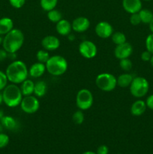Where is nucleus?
Instances as JSON below:
<instances>
[{"mask_svg": "<svg viewBox=\"0 0 153 154\" xmlns=\"http://www.w3.org/2000/svg\"><path fill=\"white\" fill-rule=\"evenodd\" d=\"M122 8L127 13H138L142 8V4L141 0H122Z\"/></svg>", "mask_w": 153, "mask_h": 154, "instance_id": "4468645a", "label": "nucleus"}, {"mask_svg": "<svg viewBox=\"0 0 153 154\" xmlns=\"http://www.w3.org/2000/svg\"><path fill=\"white\" fill-rule=\"evenodd\" d=\"M50 57L49 53L46 50H39L36 54V58H37L38 62L41 63H46L49 58Z\"/></svg>", "mask_w": 153, "mask_h": 154, "instance_id": "bb28decb", "label": "nucleus"}, {"mask_svg": "<svg viewBox=\"0 0 153 154\" xmlns=\"http://www.w3.org/2000/svg\"><path fill=\"white\" fill-rule=\"evenodd\" d=\"M146 107L148 109L153 111V94L149 95V96L146 98Z\"/></svg>", "mask_w": 153, "mask_h": 154, "instance_id": "c9c22d12", "label": "nucleus"}, {"mask_svg": "<svg viewBox=\"0 0 153 154\" xmlns=\"http://www.w3.org/2000/svg\"><path fill=\"white\" fill-rule=\"evenodd\" d=\"M47 91V85L44 81H39L34 84V95L38 98H41L46 95Z\"/></svg>", "mask_w": 153, "mask_h": 154, "instance_id": "4be33fe9", "label": "nucleus"}, {"mask_svg": "<svg viewBox=\"0 0 153 154\" xmlns=\"http://www.w3.org/2000/svg\"><path fill=\"white\" fill-rule=\"evenodd\" d=\"M56 30L58 35L62 36H68L71 33L72 26L71 23L69 22L68 20L62 19L61 20L56 23Z\"/></svg>", "mask_w": 153, "mask_h": 154, "instance_id": "2eb2a0df", "label": "nucleus"}, {"mask_svg": "<svg viewBox=\"0 0 153 154\" xmlns=\"http://www.w3.org/2000/svg\"><path fill=\"white\" fill-rule=\"evenodd\" d=\"M24 35L19 29H14L4 35L2 41L3 49L8 54H16L22 47Z\"/></svg>", "mask_w": 153, "mask_h": 154, "instance_id": "f03ea898", "label": "nucleus"}, {"mask_svg": "<svg viewBox=\"0 0 153 154\" xmlns=\"http://www.w3.org/2000/svg\"><path fill=\"white\" fill-rule=\"evenodd\" d=\"M78 51L80 55L86 59H92L96 57L98 48L95 44L92 41L84 40L79 45Z\"/></svg>", "mask_w": 153, "mask_h": 154, "instance_id": "1a4fd4ad", "label": "nucleus"}, {"mask_svg": "<svg viewBox=\"0 0 153 154\" xmlns=\"http://www.w3.org/2000/svg\"><path fill=\"white\" fill-rule=\"evenodd\" d=\"M149 63H150V65H151V66H152V67L153 68V54H152V56L151 59H150V60H149Z\"/></svg>", "mask_w": 153, "mask_h": 154, "instance_id": "79ce46f5", "label": "nucleus"}, {"mask_svg": "<svg viewBox=\"0 0 153 154\" xmlns=\"http://www.w3.org/2000/svg\"><path fill=\"white\" fill-rule=\"evenodd\" d=\"M46 71L44 63H34L28 69V75L32 78H38L41 77Z\"/></svg>", "mask_w": 153, "mask_h": 154, "instance_id": "dca6fc26", "label": "nucleus"}, {"mask_svg": "<svg viewBox=\"0 0 153 154\" xmlns=\"http://www.w3.org/2000/svg\"><path fill=\"white\" fill-rule=\"evenodd\" d=\"M129 89L130 94L134 97L140 99L148 93L149 90V83L143 77H135L134 78Z\"/></svg>", "mask_w": 153, "mask_h": 154, "instance_id": "39448f33", "label": "nucleus"}, {"mask_svg": "<svg viewBox=\"0 0 153 154\" xmlns=\"http://www.w3.org/2000/svg\"><path fill=\"white\" fill-rule=\"evenodd\" d=\"M72 30L78 33L87 31L90 27V20L86 17H78L71 23Z\"/></svg>", "mask_w": 153, "mask_h": 154, "instance_id": "f8f14e48", "label": "nucleus"}, {"mask_svg": "<svg viewBox=\"0 0 153 154\" xmlns=\"http://www.w3.org/2000/svg\"><path fill=\"white\" fill-rule=\"evenodd\" d=\"M3 117H4V114H3V111H2L1 109H0V121H1V120L2 119Z\"/></svg>", "mask_w": 153, "mask_h": 154, "instance_id": "c03bdc74", "label": "nucleus"}, {"mask_svg": "<svg viewBox=\"0 0 153 154\" xmlns=\"http://www.w3.org/2000/svg\"><path fill=\"white\" fill-rule=\"evenodd\" d=\"M2 41H3V38H2V36L0 35V45H2Z\"/></svg>", "mask_w": 153, "mask_h": 154, "instance_id": "49530a36", "label": "nucleus"}, {"mask_svg": "<svg viewBox=\"0 0 153 154\" xmlns=\"http://www.w3.org/2000/svg\"><path fill=\"white\" fill-rule=\"evenodd\" d=\"M141 23L144 24H148L153 19V13L152 11L146 8H142L139 12Z\"/></svg>", "mask_w": 153, "mask_h": 154, "instance_id": "5701e85b", "label": "nucleus"}, {"mask_svg": "<svg viewBox=\"0 0 153 154\" xmlns=\"http://www.w3.org/2000/svg\"><path fill=\"white\" fill-rule=\"evenodd\" d=\"M143 1H146V2H149V1H152V0H143Z\"/></svg>", "mask_w": 153, "mask_h": 154, "instance_id": "de8ad7c7", "label": "nucleus"}, {"mask_svg": "<svg viewBox=\"0 0 153 154\" xmlns=\"http://www.w3.org/2000/svg\"><path fill=\"white\" fill-rule=\"evenodd\" d=\"M95 84L104 92H111L117 86V78L110 73H100L96 77Z\"/></svg>", "mask_w": 153, "mask_h": 154, "instance_id": "423d86ee", "label": "nucleus"}, {"mask_svg": "<svg viewBox=\"0 0 153 154\" xmlns=\"http://www.w3.org/2000/svg\"><path fill=\"white\" fill-rule=\"evenodd\" d=\"M9 141H10V138L8 135L3 132L0 133V149L4 148L6 146H8Z\"/></svg>", "mask_w": 153, "mask_h": 154, "instance_id": "2f4dec72", "label": "nucleus"}, {"mask_svg": "<svg viewBox=\"0 0 153 154\" xmlns=\"http://www.w3.org/2000/svg\"><path fill=\"white\" fill-rule=\"evenodd\" d=\"M41 46L47 51H53L60 47V41L55 35H46L42 39Z\"/></svg>", "mask_w": 153, "mask_h": 154, "instance_id": "ddd939ff", "label": "nucleus"}, {"mask_svg": "<svg viewBox=\"0 0 153 154\" xmlns=\"http://www.w3.org/2000/svg\"><path fill=\"white\" fill-rule=\"evenodd\" d=\"M3 129H4V127H3L2 124L1 122H0V133H2V132H3Z\"/></svg>", "mask_w": 153, "mask_h": 154, "instance_id": "a18cd8bd", "label": "nucleus"}, {"mask_svg": "<svg viewBox=\"0 0 153 154\" xmlns=\"http://www.w3.org/2000/svg\"><path fill=\"white\" fill-rule=\"evenodd\" d=\"M68 39L70 42H73L75 39V35L74 34H71V33H70V34H69L68 35Z\"/></svg>", "mask_w": 153, "mask_h": 154, "instance_id": "58836bf2", "label": "nucleus"}, {"mask_svg": "<svg viewBox=\"0 0 153 154\" xmlns=\"http://www.w3.org/2000/svg\"><path fill=\"white\" fill-rule=\"evenodd\" d=\"M152 56V54L150 52H148V51H146V50L145 51H143V52L141 54L140 58L143 62H149Z\"/></svg>", "mask_w": 153, "mask_h": 154, "instance_id": "f704fd0d", "label": "nucleus"}, {"mask_svg": "<svg viewBox=\"0 0 153 154\" xmlns=\"http://www.w3.org/2000/svg\"><path fill=\"white\" fill-rule=\"evenodd\" d=\"M111 39L116 45H122V44L126 42L125 35L122 32H116L112 33V35H111Z\"/></svg>", "mask_w": 153, "mask_h": 154, "instance_id": "a878e982", "label": "nucleus"}, {"mask_svg": "<svg viewBox=\"0 0 153 154\" xmlns=\"http://www.w3.org/2000/svg\"><path fill=\"white\" fill-rule=\"evenodd\" d=\"M3 102V95L2 91H0V105Z\"/></svg>", "mask_w": 153, "mask_h": 154, "instance_id": "a19ab883", "label": "nucleus"}, {"mask_svg": "<svg viewBox=\"0 0 153 154\" xmlns=\"http://www.w3.org/2000/svg\"><path fill=\"white\" fill-rule=\"evenodd\" d=\"M8 80L5 72L0 70V91H2L4 90V87L8 85Z\"/></svg>", "mask_w": 153, "mask_h": 154, "instance_id": "7c9ffc66", "label": "nucleus"}, {"mask_svg": "<svg viewBox=\"0 0 153 154\" xmlns=\"http://www.w3.org/2000/svg\"><path fill=\"white\" fill-rule=\"evenodd\" d=\"M94 103V97L88 89H81L77 92L76 96V105L79 110L86 111L91 108Z\"/></svg>", "mask_w": 153, "mask_h": 154, "instance_id": "0eeeda50", "label": "nucleus"}, {"mask_svg": "<svg viewBox=\"0 0 153 154\" xmlns=\"http://www.w3.org/2000/svg\"><path fill=\"white\" fill-rule=\"evenodd\" d=\"M132 53H133L132 45L127 42L122 45H116L114 50V55L116 58L118 59V60L129 58Z\"/></svg>", "mask_w": 153, "mask_h": 154, "instance_id": "9b49d317", "label": "nucleus"}, {"mask_svg": "<svg viewBox=\"0 0 153 154\" xmlns=\"http://www.w3.org/2000/svg\"><path fill=\"white\" fill-rule=\"evenodd\" d=\"M148 27H149V30L151 33H153V19L152 20L151 22L148 23Z\"/></svg>", "mask_w": 153, "mask_h": 154, "instance_id": "ea45409f", "label": "nucleus"}, {"mask_svg": "<svg viewBox=\"0 0 153 154\" xmlns=\"http://www.w3.org/2000/svg\"><path fill=\"white\" fill-rule=\"evenodd\" d=\"M145 45L146 51L153 54V33H151L147 36L146 38Z\"/></svg>", "mask_w": 153, "mask_h": 154, "instance_id": "c756f323", "label": "nucleus"}, {"mask_svg": "<svg viewBox=\"0 0 153 154\" xmlns=\"http://www.w3.org/2000/svg\"><path fill=\"white\" fill-rule=\"evenodd\" d=\"M130 23L133 26H137L141 23V20L140 17L139 13L131 14L130 17Z\"/></svg>", "mask_w": 153, "mask_h": 154, "instance_id": "473e14b6", "label": "nucleus"}, {"mask_svg": "<svg viewBox=\"0 0 153 154\" xmlns=\"http://www.w3.org/2000/svg\"><path fill=\"white\" fill-rule=\"evenodd\" d=\"M109 153V149H108L107 146L106 145H100L98 147L97 154H108Z\"/></svg>", "mask_w": 153, "mask_h": 154, "instance_id": "e433bc0d", "label": "nucleus"}, {"mask_svg": "<svg viewBox=\"0 0 153 154\" xmlns=\"http://www.w3.org/2000/svg\"><path fill=\"white\" fill-rule=\"evenodd\" d=\"M82 154H97V153H94V152H93V151H86Z\"/></svg>", "mask_w": 153, "mask_h": 154, "instance_id": "37998d69", "label": "nucleus"}, {"mask_svg": "<svg viewBox=\"0 0 153 154\" xmlns=\"http://www.w3.org/2000/svg\"><path fill=\"white\" fill-rule=\"evenodd\" d=\"M46 72L52 76H61L68 70V62L64 57L60 55H54L49 58L46 63Z\"/></svg>", "mask_w": 153, "mask_h": 154, "instance_id": "20e7f679", "label": "nucleus"}, {"mask_svg": "<svg viewBox=\"0 0 153 154\" xmlns=\"http://www.w3.org/2000/svg\"><path fill=\"white\" fill-rule=\"evenodd\" d=\"M58 4V0H40V5L45 11L55 9Z\"/></svg>", "mask_w": 153, "mask_h": 154, "instance_id": "b1692460", "label": "nucleus"}, {"mask_svg": "<svg viewBox=\"0 0 153 154\" xmlns=\"http://www.w3.org/2000/svg\"><path fill=\"white\" fill-rule=\"evenodd\" d=\"M47 18L50 22L56 23L62 19V14L59 11L55 8L47 11Z\"/></svg>", "mask_w": 153, "mask_h": 154, "instance_id": "393cba45", "label": "nucleus"}, {"mask_svg": "<svg viewBox=\"0 0 153 154\" xmlns=\"http://www.w3.org/2000/svg\"><path fill=\"white\" fill-rule=\"evenodd\" d=\"M9 3L13 8L16 9L21 8L23 7L26 3V0H8Z\"/></svg>", "mask_w": 153, "mask_h": 154, "instance_id": "72a5a7b5", "label": "nucleus"}, {"mask_svg": "<svg viewBox=\"0 0 153 154\" xmlns=\"http://www.w3.org/2000/svg\"><path fill=\"white\" fill-rule=\"evenodd\" d=\"M146 108L147 107L145 101L138 99L135 101L130 106V114L135 117H140L145 113Z\"/></svg>", "mask_w": 153, "mask_h": 154, "instance_id": "f3484780", "label": "nucleus"}, {"mask_svg": "<svg viewBox=\"0 0 153 154\" xmlns=\"http://www.w3.org/2000/svg\"><path fill=\"white\" fill-rule=\"evenodd\" d=\"M0 122L2 124L3 127L6 129H8V130L14 131L16 130L19 127V124H18V122L16 121V119L14 118L13 117H10V116L4 115V117H2Z\"/></svg>", "mask_w": 153, "mask_h": 154, "instance_id": "6ab92c4d", "label": "nucleus"}, {"mask_svg": "<svg viewBox=\"0 0 153 154\" xmlns=\"http://www.w3.org/2000/svg\"><path fill=\"white\" fill-rule=\"evenodd\" d=\"M9 82L14 84H20L28 77V69L24 62L14 60L8 65L5 70Z\"/></svg>", "mask_w": 153, "mask_h": 154, "instance_id": "f257e3e1", "label": "nucleus"}, {"mask_svg": "<svg viewBox=\"0 0 153 154\" xmlns=\"http://www.w3.org/2000/svg\"><path fill=\"white\" fill-rule=\"evenodd\" d=\"M20 106L24 113L32 114L37 112L40 108V102L34 95L23 96Z\"/></svg>", "mask_w": 153, "mask_h": 154, "instance_id": "6e6552de", "label": "nucleus"}, {"mask_svg": "<svg viewBox=\"0 0 153 154\" xmlns=\"http://www.w3.org/2000/svg\"><path fill=\"white\" fill-rule=\"evenodd\" d=\"M134 77L130 73H123L117 78V86L122 88H126L130 87Z\"/></svg>", "mask_w": 153, "mask_h": 154, "instance_id": "412c9836", "label": "nucleus"}, {"mask_svg": "<svg viewBox=\"0 0 153 154\" xmlns=\"http://www.w3.org/2000/svg\"><path fill=\"white\" fill-rule=\"evenodd\" d=\"M8 57V53L4 49H0V62L5 60Z\"/></svg>", "mask_w": 153, "mask_h": 154, "instance_id": "4c0bfd02", "label": "nucleus"}, {"mask_svg": "<svg viewBox=\"0 0 153 154\" xmlns=\"http://www.w3.org/2000/svg\"><path fill=\"white\" fill-rule=\"evenodd\" d=\"M119 66L124 72H129L132 69L133 63H132L131 60H129V58L122 59V60H119Z\"/></svg>", "mask_w": 153, "mask_h": 154, "instance_id": "c85d7f7f", "label": "nucleus"}, {"mask_svg": "<svg viewBox=\"0 0 153 154\" xmlns=\"http://www.w3.org/2000/svg\"><path fill=\"white\" fill-rule=\"evenodd\" d=\"M3 102L9 108H15L20 105L23 96L17 84H8L2 90Z\"/></svg>", "mask_w": 153, "mask_h": 154, "instance_id": "7ed1b4c3", "label": "nucleus"}, {"mask_svg": "<svg viewBox=\"0 0 153 154\" xmlns=\"http://www.w3.org/2000/svg\"><path fill=\"white\" fill-rule=\"evenodd\" d=\"M14 29V22L12 19L8 17H4L0 19V35H2L9 32Z\"/></svg>", "mask_w": 153, "mask_h": 154, "instance_id": "a211bd4d", "label": "nucleus"}, {"mask_svg": "<svg viewBox=\"0 0 153 154\" xmlns=\"http://www.w3.org/2000/svg\"><path fill=\"white\" fill-rule=\"evenodd\" d=\"M20 90L22 92V94L23 96H31L34 94V83L33 81L30 79H26L22 83H21Z\"/></svg>", "mask_w": 153, "mask_h": 154, "instance_id": "aec40b11", "label": "nucleus"}, {"mask_svg": "<svg viewBox=\"0 0 153 154\" xmlns=\"http://www.w3.org/2000/svg\"><path fill=\"white\" fill-rule=\"evenodd\" d=\"M84 118H85V117H84L82 111H81V110L75 111L72 115V120L76 125L82 124L84 121Z\"/></svg>", "mask_w": 153, "mask_h": 154, "instance_id": "cd10ccee", "label": "nucleus"}, {"mask_svg": "<svg viewBox=\"0 0 153 154\" xmlns=\"http://www.w3.org/2000/svg\"><path fill=\"white\" fill-rule=\"evenodd\" d=\"M95 34L100 38H108L113 33V27L106 21H100L98 23L94 29Z\"/></svg>", "mask_w": 153, "mask_h": 154, "instance_id": "9d476101", "label": "nucleus"}]
</instances>
